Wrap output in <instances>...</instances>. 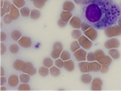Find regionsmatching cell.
Returning a JSON list of instances; mask_svg holds the SVG:
<instances>
[{"label": "cell", "instance_id": "obj_11", "mask_svg": "<svg viewBox=\"0 0 121 91\" xmlns=\"http://www.w3.org/2000/svg\"><path fill=\"white\" fill-rule=\"evenodd\" d=\"M19 42V44L20 46H22L23 48H28L29 47L32 46V40L31 39L28 37V36H22L19 40H18Z\"/></svg>", "mask_w": 121, "mask_h": 91}, {"label": "cell", "instance_id": "obj_49", "mask_svg": "<svg viewBox=\"0 0 121 91\" xmlns=\"http://www.w3.org/2000/svg\"><path fill=\"white\" fill-rule=\"evenodd\" d=\"M7 82V80L4 76L0 77V84H1V86H4L5 83Z\"/></svg>", "mask_w": 121, "mask_h": 91}, {"label": "cell", "instance_id": "obj_7", "mask_svg": "<svg viewBox=\"0 0 121 91\" xmlns=\"http://www.w3.org/2000/svg\"><path fill=\"white\" fill-rule=\"evenodd\" d=\"M102 65L99 64L97 61H91L88 63V70L89 72H100Z\"/></svg>", "mask_w": 121, "mask_h": 91}, {"label": "cell", "instance_id": "obj_56", "mask_svg": "<svg viewBox=\"0 0 121 91\" xmlns=\"http://www.w3.org/2000/svg\"><path fill=\"white\" fill-rule=\"evenodd\" d=\"M120 15H121V13H120Z\"/></svg>", "mask_w": 121, "mask_h": 91}, {"label": "cell", "instance_id": "obj_4", "mask_svg": "<svg viewBox=\"0 0 121 91\" xmlns=\"http://www.w3.org/2000/svg\"><path fill=\"white\" fill-rule=\"evenodd\" d=\"M120 46V42L118 39L113 37L110 40H107L104 43V47L107 49H112V48H118Z\"/></svg>", "mask_w": 121, "mask_h": 91}, {"label": "cell", "instance_id": "obj_17", "mask_svg": "<svg viewBox=\"0 0 121 91\" xmlns=\"http://www.w3.org/2000/svg\"><path fill=\"white\" fill-rule=\"evenodd\" d=\"M97 61L101 64V65H110L112 62V58L110 57V56H103L101 58L97 60Z\"/></svg>", "mask_w": 121, "mask_h": 91}, {"label": "cell", "instance_id": "obj_20", "mask_svg": "<svg viewBox=\"0 0 121 91\" xmlns=\"http://www.w3.org/2000/svg\"><path fill=\"white\" fill-rule=\"evenodd\" d=\"M88 61H80L78 63V69L82 73H89L88 70Z\"/></svg>", "mask_w": 121, "mask_h": 91}, {"label": "cell", "instance_id": "obj_34", "mask_svg": "<svg viewBox=\"0 0 121 91\" xmlns=\"http://www.w3.org/2000/svg\"><path fill=\"white\" fill-rule=\"evenodd\" d=\"M60 53H61V51L60 50H57V49H52V53H51V57L52 59H58L60 58Z\"/></svg>", "mask_w": 121, "mask_h": 91}, {"label": "cell", "instance_id": "obj_54", "mask_svg": "<svg viewBox=\"0 0 121 91\" xmlns=\"http://www.w3.org/2000/svg\"><path fill=\"white\" fill-rule=\"evenodd\" d=\"M40 1H42V2H44V3H46L48 0H40Z\"/></svg>", "mask_w": 121, "mask_h": 91}, {"label": "cell", "instance_id": "obj_23", "mask_svg": "<svg viewBox=\"0 0 121 91\" xmlns=\"http://www.w3.org/2000/svg\"><path fill=\"white\" fill-rule=\"evenodd\" d=\"M49 73L53 77H58L60 74V68L56 67V65H52L51 68H49Z\"/></svg>", "mask_w": 121, "mask_h": 91}, {"label": "cell", "instance_id": "obj_22", "mask_svg": "<svg viewBox=\"0 0 121 91\" xmlns=\"http://www.w3.org/2000/svg\"><path fill=\"white\" fill-rule=\"evenodd\" d=\"M92 80H93L92 77H91L88 73H83L81 77V81L83 83H85V84H89V83H91L92 82Z\"/></svg>", "mask_w": 121, "mask_h": 91}, {"label": "cell", "instance_id": "obj_39", "mask_svg": "<svg viewBox=\"0 0 121 91\" xmlns=\"http://www.w3.org/2000/svg\"><path fill=\"white\" fill-rule=\"evenodd\" d=\"M12 18H11V15L10 14H7V15H5V16L3 17V23L6 24H11V22H12Z\"/></svg>", "mask_w": 121, "mask_h": 91}, {"label": "cell", "instance_id": "obj_47", "mask_svg": "<svg viewBox=\"0 0 121 91\" xmlns=\"http://www.w3.org/2000/svg\"><path fill=\"white\" fill-rule=\"evenodd\" d=\"M67 24H68L67 22H64V21H62L60 19L57 20V25L59 27H60V28H65V27H66Z\"/></svg>", "mask_w": 121, "mask_h": 91}, {"label": "cell", "instance_id": "obj_6", "mask_svg": "<svg viewBox=\"0 0 121 91\" xmlns=\"http://www.w3.org/2000/svg\"><path fill=\"white\" fill-rule=\"evenodd\" d=\"M73 55H74L76 60H77L78 62H80V61H85L86 60L87 53L84 48L83 49L82 48H79L78 50H77V51L73 53Z\"/></svg>", "mask_w": 121, "mask_h": 91}, {"label": "cell", "instance_id": "obj_50", "mask_svg": "<svg viewBox=\"0 0 121 91\" xmlns=\"http://www.w3.org/2000/svg\"><path fill=\"white\" fill-rule=\"evenodd\" d=\"M0 70H1V73H0V75H1V77L4 76V75H5V70H4V69H3V67H1V68H0Z\"/></svg>", "mask_w": 121, "mask_h": 91}, {"label": "cell", "instance_id": "obj_14", "mask_svg": "<svg viewBox=\"0 0 121 91\" xmlns=\"http://www.w3.org/2000/svg\"><path fill=\"white\" fill-rule=\"evenodd\" d=\"M19 77H18V76L15 74H11V76L9 77L8 80H7V83L11 87H15L19 85Z\"/></svg>", "mask_w": 121, "mask_h": 91}, {"label": "cell", "instance_id": "obj_41", "mask_svg": "<svg viewBox=\"0 0 121 91\" xmlns=\"http://www.w3.org/2000/svg\"><path fill=\"white\" fill-rule=\"evenodd\" d=\"M52 48L53 49H57L60 50V51H63V44H62L60 42H55L52 45Z\"/></svg>", "mask_w": 121, "mask_h": 91}, {"label": "cell", "instance_id": "obj_10", "mask_svg": "<svg viewBox=\"0 0 121 91\" xmlns=\"http://www.w3.org/2000/svg\"><path fill=\"white\" fill-rule=\"evenodd\" d=\"M23 72L25 73H28V74H29L32 77V76H34V75L37 73V70H36V68L33 66L32 63L28 61V62H26V68H25V69Z\"/></svg>", "mask_w": 121, "mask_h": 91}, {"label": "cell", "instance_id": "obj_40", "mask_svg": "<svg viewBox=\"0 0 121 91\" xmlns=\"http://www.w3.org/2000/svg\"><path fill=\"white\" fill-rule=\"evenodd\" d=\"M18 90H30L31 87L28 83H22L21 85H19Z\"/></svg>", "mask_w": 121, "mask_h": 91}, {"label": "cell", "instance_id": "obj_24", "mask_svg": "<svg viewBox=\"0 0 121 91\" xmlns=\"http://www.w3.org/2000/svg\"><path fill=\"white\" fill-rule=\"evenodd\" d=\"M38 73L41 77H47L48 75V73H49V68L46 66L40 67L38 70Z\"/></svg>", "mask_w": 121, "mask_h": 91}, {"label": "cell", "instance_id": "obj_8", "mask_svg": "<svg viewBox=\"0 0 121 91\" xmlns=\"http://www.w3.org/2000/svg\"><path fill=\"white\" fill-rule=\"evenodd\" d=\"M103 86V81L99 77H95L91 82V90H101Z\"/></svg>", "mask_w": 121, "mask_h": 91}, {"label": "cell", "instance_id": "obj_55", "mask_svg": "<svg viewBox=\"0 0 121 91\" xmlns=\"http://www.w3.org/2000/svg\"><path fill=\"white\" fill-rule=\"evenodd\" d=\"M30 1H32L33 2V1H35V0H30Z\"/></svg>", "mask_w": 121, "mask_h": 91}, {"label": "cell", "instance_id": "obj_38", "mask_svg": "<svg viewBox=\"0 0 121 91\" xmlns=\"http://www.w3.org/2000/svg\"><path fill=\"white\" fill-rule=\"evenodd\" d=\"M73 1H74L75 3H77V4L84 6V5L88 4V3H92V2L95 1V0H73Z\"/></svg>", "mask_w": 121, "mask_h": 91}, {"label": "cell", "instance_id": "obj_29", "mask_svg": "<svg viewBox=\"0 0 121 91\" xmlns=\"http://www.w3.org/2000/svg\"><path fill=\"white\" fill-rule=\"evenodd\" d=\"M79 48H81V45H80V44L78 43V40H74L70 44V50L72 52H73V53L77 51V50H78Z\"/></svg>", "mask_w": 121, "mask_h": 91}, {"label": "cell", "instance_id": "obj_1", "mask_svg": "<svg viewBox=\"0 0 121 91\" xmlns=\"http://www.w3.org/2000/svg\"><path fill=\"white\" fill-rule=\"evenodd\" d=\"M119 6L112 0H95L81 7L82 18L97 30L115 25L120 16Z\"/></svg>", "mask_w": 121, "mask_h": 91}, {"label": "cell", "instance_id": "obj_35", "mask_svg": "<svg viewBox=\"0 0 121 91\" xmlns=\"http://www.w3.org/2000/svg\"><path fill=\"white\" fill-rule=\"evenodd\" d=\"M9 50H10V52H11V53H14L15 54V53H17L19 52V48L18 44H11V45H10Z\"/></svg>", "mask_w": 121, "mask_h": 91}, {"label": "cell", "instance_id": "obj_51", "mask_svg": "<svg viewBox=\"0 0 121 91\" xmlns=\"http://www.w3.org/2000/svg\"><path fill=\"white\" fill-rule=\"evenodd\" d=\"M0 90H7V88H6L5 86H1V88H0Z\"/></svg>", "mask_w": 121, "mask_h": 91}, {"label": "cell", "instance_id": "obj_12", "mask_svg": "<svg viewBox=\"0 0 121 91\" xmlns=\"http://www.w3.org/2000/svg\"><path fill=\"white\" fill-rule=\"evenodd\" d=\"M82 20L79 17L77 16H73L71 18V19L69 20V24L70 26L74 29H79L81 28V25H82Z\"/></svg>", "mask_w": 121, "mask_h": 91}, {"label": "cell", "instance_id": "obj_48", "mask_svg": "<svg viewBox=\"0 0 121 91\" xmlns=\"http://www.w3.org/2000/svg\"><path fill=\"white\" fill-rule=\"evenodd\" d=\"M6 39H7V34L4 32H1V33H0V40L2 42H3L4 40H6Z\"/></svg>", "mask_w": 121, "mask_h": 91}, {"label": "cell", "instance_id": "obj_46", "mask_svg": "<svg viewBox=\"0 0 121 91\" xmlns=\"http://www.w3.org/2000/svg\"><path fill=\"white\" fill-rule=\"evenodd\" d=\"M0 48H1V49H0V52H1V55H3L6 52H7V47H6V45L3 43H1L0 44Z\"/></svg>", "mask_w": 121, "mask_h": 91}, {"label": "cell", "instance_id": "obj_16", "mask_svg": "<svg viewBox=\"0 0 121 91\" xmlns=\"http://www.w3.org/2000/svg\"><path fill=\"white\" fill-rule=\"evenodd\" d=\"M60 19L64 22H69V21L71 19V18L73 17V15H72L71 11H63L60 15Z\"/></svg>", "mask_w": 121, "mask_h": 91}, {"label": "cell", "instance_id": "obj_28", "mask_svg": "<svg viewBox=\"0 0 121 91\" xmlns=\"http://www.w3.org/2000/svg\"><path fill=\"white\" fill-rule=\"evenodd\" d=\"M53 61H52V58H50V57H46L44 59L43 61V65L44 66H46L48 68H51L52 65H53Z\"/></svg>", "mask_w": 121, "mask_h": 91}, {"label": "cell", "instance_id": "obj_21", "mask_svg": "<svg viewBox=\"0 0 121 91\" xmlns=\"http://www.w3.org/2000/svg\"><path fill=\"white\" fill-rule=\"evenodd\" d=\"M108 54L112 59H115V60L119 59L120 57V52L118 51L117 48H112V49H109Z\"/></svg>", "mask_w": 121, "mask_h": 91}, {"label": "cell", "instance_id": "obj_44", "mask_svg": "<svg viewBox=\"0 0 121 91\" xmlns=\"http://www.w3.org/2000/svg\"><path fill=\"white\" fill-rule=\"evenodd\" d=\"M95 56H96V61L98 59H99V58H101L102 57H103V56H105L104 52H103V50H101V49L96 50V51L95 52Z\"/></svg>", "mask_w": 121, "mask_h": 91}, {"label": "cell", "instance_id": "obj_9", "mask_svg": "<svg viewBox=\"0 0 121 91\" xmlns=\"http://www.w3.org/2000/svg\"><path fill=\"white\" fill-rule=\"evenodd\" d=\"M11 3L9 1H7V0H5L4 5L0 9V15H1V17L3 18L5 16V15L9 14L10 11H11Z\"/></svg>", "mask_w": 121, "mask_h": 91}, {"label": "cell", "instance_id": "obj_31", "mask_svg": "<svg viewBox=\"0 0 121 91\" xmlns=\"http://www.w3.org/2000/svg\"><path fill=\"white\" fill-rule=\"evenodd\" d=\"M81 36H82V31L80 29H74V30L72 31L71 36L75 40H78Z\"/></svg>", "mask_w": 121, "mask_h": 91}, {"label": "cell", "instance_id": "obj_19", "mask_svg": "<svg viewBox=\"0 0 121 91\" xmlns=\"http://www.w3.org/2000/svg\"><path fill=\"white\" fill-rule=\"evenodd\" d=\"M64 68L68 72H72L74 69V62L72 60H68L64 62Z\"/></svg>", "mask_w": 121, "mask_h": 91}, {"label": "cell", "instance_id": "obj_53", "mask_svg": "<svg viewBox=\"0 0 121 91\" xmlns=\"http://www.w3.org/2000/svg\"><path fill=\"white\" fill-rule=\"evenodd\" d=\"M3 5H4V1H3V0H1V7H3Z\"/></svg>", "mask_w": 121, "mask_h": 91}, {"label": "cell", "instance_id": "obj_25", "mask_svg": "<svg viewBox=\"0 0 121 91\" xmlns=\"http://www.w3.org/2000/svg\"><path fill=\"white\" fill-rule=\"evenodd\" d=\"M30 17L32 19H38L40 17V11H39L38 9H33L31 11V14H30Z\"/></svg>", "mask_w": 121, "mask_h": 91}, {"label": "cell", "instance_id": "obj_36", "mask_svg": "<svg viewBox=\"0 0 121 91\" xmlns=\"http://www.w3.org/2000/svg\"><path fill=\"white\" fill-rule=\"evenodd\" d=\"M44 4H45V3L40 1V0H35V1H33V5H34L35 7H36V9H40L44 7Z\"/></svg>", "mask_w": 121, "mask_h": 91}, {"label": "cell", "instance_id": "obj_18", "mask_svg": "<svg viewBox=\"0 0 121 91\" xmlns=\"http://www.w3.org/2000/svg\"><path fill=\"white\" fill-rule=\"evenodd\" d=\"M74 7H75V4L71 1H65L63 3V6H62V8H63L64 11H73L74 9Z\"/></svg>", "mask_w": 121, "mask_h": 91}, {"label": "cell", "instance_id": "obj_45", "mask_svg": "<svg viewBox=\"0 0 121 91\" xmlns=\"http://www.w3.org/2000/svg\"><path fill=\"white\" fill-rule=\"evenodd\" d=\"M108 70H109V65H102V68H101L100 72L102 73H106L107 72H108Z\"/></svg>", "mask_w": 121, "mask_h": 91}, {"label": "cell", "instance_id": "obj_5", "mask_svg": "<svg viewBox=\"0 0 121 91\" xmlns=\"http://www.w3.org/2000/svg\"><path fill=\"white\" fill-rule=\"evenodd\" d=\"M84 35L86 36L87 38H89L91 41H95L96 40V39L98 38V32L97 29L91 27V28H89L88 30H86V32H84Z\"/></svg>", "mask_w": 121, "mask_h": 91}, {"label": "cell", "instance_id": "obj_2", "mask_svg": "<svg viewBox=\"0 0 121 91\" xmlns=\"http://www.w3.org/2000/svg\"><path fill=\"white\" fill-rule=\"evenodd\" d=\"M105 36L108 38H113L116 36H121V28L119 25H112L104 29Z\"/></svg>", "mask_w": 121, "mask_h": 91}, {"label": "cell", "instance_id": "obj_33", "mask_svg": "<svg viewBox=\"0 0 121 91\" xmlns=\"http://www.w3.org/2000/svg\"><path fill=\"white\" fill-rule=\"evenodd\" d=\"M12 3L18 8H22L25 5V1L24 0H13Z\"/></svg>", "mask_w": 121, "mask_h": 91}, {"label": "cell", "instance_id": "obj_15", "mask_svg": "<svg viewBox=\"0 0 121 91\" xmlns=\"http://www.w3.org/2000/svg\"><path fill=\"white\" fill-rule=\"evenodd\" d=\"M10 15H11V18H12L13 20H16V19H18V18L19 17V15H20V11H19V10L18 7H16L13 4H11V11H10Z\"/></svg>", "mask_w": 121, "mask_h": 91}, {"label": "cell", "instance_id": "obj_32", "mask_svg": "<svg viewBox=\"0 0 121 91\" xmlns=\"http://www.w3.org/2000/svg\"><path fill=\"white\" fill-rule=\"evenodd\" d=\"M20 15H22L23 17H28L30 16V14H31V11L30 9L28 8V7H22L20 10Z\"/></svg>", "mask_w": 121, "mask_h": 91}, {"label": "cell", "instance_id": "obj_30", "mask_svg": "<svg viewBox=\"0 0 121 91\" xmlns=\"http://www.w3.org/2000/svg\"><path fill=\"white\" fill-rule=\"evenodd\" d=\"M60 58L63 60L64 61H65L69 60L70 58H71V56H70V53L68 51H66V50H63V51L61 52V53H60Z\"/></svg>", "mask_w": 121, "mask_h": 91}, {"label": "cell", "instance_id": "obj_13", "mask_svg": "<svg viewBox=\"0 0 121 91\" xmlns=\"http://www.w3.org/2000/svg\"><path fill=\"white\" fill-rule=\"evenodd\" d=\"M13 68L17 71H21L23 72L26 68V62H24L22 60H16L13 63Z\"/></svg>", "mask_w": 121, "mask_h": 91}, {"label": "cell", "instance_id": "obj_52", "mask_svg": "<svg viewBox=\"0 0 121 91\" xmlns=\"http://www.w3.org/2000/svg\"><path fill=\"white\" fill-rule=\"evenodd\" d=\"M117 23H118V25H119V26H120V28H121V18H120V19H119V20H118V22H117Z\"/></svg>", "mask_w": 121, "mask_h": 91}, {"label": "cell", "instance_id": "obj_3", "mask_svg": "<svg viewBox=\"0 0 121 91\" xmlns=\"http://www.w3.org/2000/svg\"><path fill=\"white\" fill-rule=\"evenodd\" d=\"M78 41L80 44L81 47H82L84 49H90L91 47H92V41L90 40L89 38H87L85 35H82L78 39Z\"/></svg>", "mask_w": 121, "mask_h": 91}, {"label": "cell", "instance_id": "obj_37", "mask_svg": "<svg viewBox=\"0 0 121 91\" xmlns=\"http://www.w3.org/2000/svg\"><path fill=\"white\" fill-rule=\"evenodd\" d=\"M86 61L88 62H91V61H96V56H95V53L91 52V53H89L86 56Z\"/></svg>", "mask_w": 121, "mask_h": 91}, {"label": "cell", "instance_id": "obj_42", "mask_svg": "<svg viewBox=\"0 0 121 91\" xmlns=\"http://www.w3.org/2000/svg\"><path fill=\"white\" fill-rule=\"evenodd\" d=\"M64 62H65V61H64L63 60L60 59H60L58 58V59H56V61H55V62H54V65H55L56 67L61 69V68L64 67Z\"/></svg>", "mask_w": 121, "mask_h": 91}, {"label": "cell", "instance_id": "obj_43", "mask_svg": "<svg viewBox=\"0 0 121 91\" xmlns=\"http://www.w3.org/2000/svg\"><path fill=\"white\" fill-rule=\"evenodd\" d=\"M91 28V26L88 23H86V22H82V25H81V29H82V31L84 32H86V30H88L89 28Z\"/></svg>", "mask_w": 121, "mask_h": 91}, {"label": "cell", "instance_id": "obj_26", "mask_svg": "<svg viewBox=\"0 0 121 91\" xmlns=\"http://www.w3.org/2000/svg\"><path fill=\"white\" fill-rule=\"evenodd\" d=\"M30 77L31 76L28 73H23L19 76V81H20L21 83H28L30 82Z\"/></svg>", "mask_w": 121, "mask_h": 91}, {"label": "cell", "instance_id": "obj_27", "mask_svg": "<svg viewBox=\"0 0 121 91\" xmlns=\"http://www.w3.org/2000/svg\"><path fill=\"white\" fill-rule=\"evenodd\" d=\"M11 39H12L13 40H19V39L22 37V33H21V32L18 30H15L11 32Z\"/></svg>", "mask_w": 121, "mask_h": 91}]
</instances>
